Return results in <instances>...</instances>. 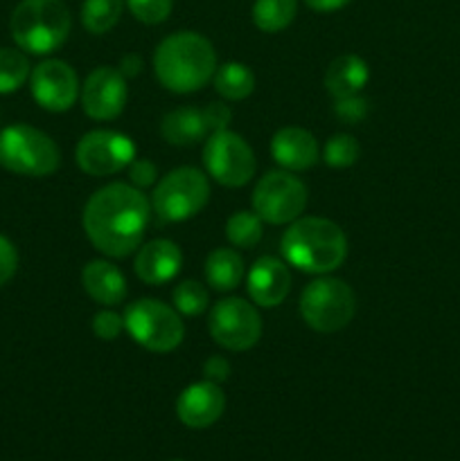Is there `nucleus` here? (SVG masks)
<instances>
[{
  "label": "nucleus",
  "instance_id": "obj_3",
  "mask_svg": "<svg viewBox=\"0 0 460 461\" xmlns=\"http://www.w3.org/2000/svg\"><path fill=\"white\" fill-rule=\"evenodd\" d=\"M284 261L309 275L334 273L347 257V237L334 221L300 216L282 237Z\"/></svg>",
  "mask_w": 460,
  "mask_h": 461
},
{
  "label": "nucleus",
  "instance_id": "obj_23",
  "mask_svg": "<svg viewBox=\"0 0 460 461\" xmlns=\"http://www.w3.org/2000/svg\"><path fill=\"white\" fill-rule=\"evenodd\" d=\"M215 90L228 102H242L255 90V75L248 66L239 61H228L224 66H216L212 77Z\"/></svg>",
  "mask_w": 460,
  "mask_h": 461
},
{
  "label": "nucleus",
  "instance_id": "obj_32",
  "mask_svg": "<svg viewBox=\"0 0 460 461\" xmlns=\"http://www.w3.org/2000/svg\"><path fill=\"white\" fill-rule=\"evenodd\" d=\"M122 329H124V315L115 313V311L104 309L93 318V333L104 342L115 340Z\"/></svg>",
  "mask_w": 460,
  "mask_h": 461
},
{
  "label": "nucleus",
  "instance_id": "obj_36",
  "mask_svg": "<svg viewBox=\"0 0 460 461\" xmlns=\"http://www.w3.org/2000/svg\"><path fill=\"white\" fill-rule=\"evenodd\" d=\"M203 376H206V381L216 383V385L228 381L230 378L228 358H224V356H210V358L203 363Z\"/></svg>",
  "mask_w": 460,
  "mask_h": 461
},
{
  "label": "nucleus",
  "instance_id": "obj_8",
  "mask_svg": "<svg viewBox=\"0 0 460 461\" xmlns=\"http://www.w3.org/2000/svg\"><path fill=\"white\" fill-rule=\"evenodd\" d=\"M356 313V297L350 284L336 277L309 282L300 295V315L318 333H336L352 322Z\"/></svg>",
  "mask_w": 460,
  "mask_h": 461
},
{
  "label": "nucleus",
  "instance_id": "obj_27",
  "mask_svg": "<svg viewBox=\"0 0 460 461\" xmlns=\"http://www.w3.org/2000/svg\"><path fill=\"white\" fill-rule=\"evenodd\" d=\"M30 75V61L21 50L0 48V95L16 93Z\"/></svg>",
  "mask_w": 460,
  "mask_h": 461
},
{
  "label": "nucleus",
  "instance_id": "obj_13",
  "mask_svg": "<svg viewBox=\"0 0 460 461\" xmlns=\"http://www.w3.org/2000/svg\"><path fill=\"white\" fill-rule=\"evenodd\" d=\"M32 97L50 113H63L75 106L81 93L79 79L70 63L61 59H45L30 75Z\"/></svg>",
  "mask_w": 460,
  "mask_h": 461
},
{
  "label": "nucleus",
  "instance_id": "obj_20",
  "mask_svg": "<svg viewBox=\"0 0 460 461\" xmlns=\"http://www.w3.org/2000/svg\"><path fill=\"white\" fill-rule=\"evenodd\" d=\"M161 135L171 147H192L201 140H207L210 126H207L203 108L180 106L162 117Z\"/></svg>",
  "mask_w": 460,
  "mask_h": 461
},
{
  "label": "nucleus",
  "instance_id": "obj_12",
  "mask_svg": "<svg viewBox=\"0 0 460 461\" xmlns=\"http://www.w3.org/2000/svg\"><path fill=\"white\" fill-rule=\"evenodd\" d=\"M135 144L129 135L111 129L90 131L79 140L75 149V160L84 174L104 178L120 174L133 162Z\"/></svg>",
  "mask_w": 460,
  "mask_h": 461
},
{
  "label": "nucleus",
  "instance_id": "obj_4",
  "mask_svg": "<svg viewBox=\"0 0 460 461\" xmlns=\"http://www.w3.org/2000/svg\"><path fill=\"white\" fill-rule=\"evenodd\" d=\"M70 9L63 0H21L9 21L12 39L23 52L45 57L70 36Z\"/></svg>",
  "mask_w": 460,
  "mask_h": 461
},
{
  "label": "nucleus",
  "instance_id": "obj_31",
  "mask_svg": "<svg viewBox=\"0 0 460 461\" xmlns=\"http://www.w3.org/2000/svg\"><path fill=\"white\" fill-rule=\"evenodd\" d=\"M334 115L345 124H359L368 115V99L361 97V93L334 99Z\"/></svg>",
  "mask_w": 460,
  "mask_h": 461
},
{
  "label": "nucleus",
  "instance_id": "obj_11",
  "mask_svg": "<svg viewBox=\"0 0 460 461\" xmlns=\"http://www.w3.org/2000/svg\"><path fill=\"white\" fill-rule=\"evenodd\" d=\"M210 336L228 351H246L262 338V318L255 304L242 297H224L216 302L207 320Z\"/></svg>",
  "mask_w": 460,
  "mask_h": 461
},
{
  "label": "nucleus",
  "instance_id": "obj_16",
  "mask_svg": "<svg viewBox=\"0 0 460 461\" xmlns=\"http://www.w3.org/2000/svg\"><path fill=\"white\" fill-rule=\"evenodd\" d=\"M246 288L253 304L275 309L287 300L289 291H291L289 264L278 257H260L248 270Z\"/></svg>",
  "mask_w": 460,
  "mask_h": 461
},
{
  "label": "nucleus",
  "instance_id": "obj_34",
  "mask_svg": "<svg viewBox=\"0 0 460 461\" xmlns=\"http://www.w3.org/2000/svg\"><path fill=\"white\" fill-rule=\"evenodd\" d=\"M18 268V250L7 237L0 234V286L9 282L16 275Z\"/></svg>",
  "mask_w": 460,
  "mask_h": 461
},
{
  "label": "nucleus",
  "instance_id": "obj_22",
  "mask_svg": "<svg viewBox=\"0 0 460 461\" xmlns=\"http://www.w3.org/2000/svg\"><path fill=\"white\" fill-rule=\"evenodd\" d=\"M246 275L242 255L233 248H216L206 259V282L212 291L228 293L242 284Z\"/></svg>",
  "mask_w": 460,
  "mask_h": 461
},
{
  "label": "nucleus",
  "instance_id": "obj_2",
  "mask_svg": "<svg viewBox=\"0 0 460 461\" xmlns=\"http://www.w3.org/2000/svg\"><path fill=\"white\" fill-rule=\"evenodd\" d=\"M215 72V48L197 32H176L153 52V75L170 93H197L210 84Z\"/></svg>",
  "mask_w": 460,
  "mask_h": 461
},
{
  "label": "nucleus",
  "instance_id": "obj_17",
  "mask_svg": "<svg viewBox=\"0 0 460 461\" xmlns=\"http://www.w3.org/2000/svg\"><path fill=\"white\" fill-rule=\"evenodd\" d=\"M183 266V252L170 239H153L138 248L133 270L140 282L147 286H162L171 282L180 273Z\"/></svg>",
  "mask_w": 460,
  "mask_h": 461
},
{
  "label": "nucleus",
  "instance_id": "obj_6",
  "mask_svg": "<svg viewBox=\"0 0 460 461\" xmlns=\"http://www.w3.org/2000/svg\"><path fill=\"white\" fill-rule=\"evenodd\" d=\"M210 201V183L201 169L179 167L162 176L152 194V212L162 223H183Z\"/></svg>",
  "mask_w": 460,
  "mask_h": 461
},
{
  "label": "nucleus",
  "instance_id": "obj_5",
  "mask_svg": "<svg viewBox=\"0 0 460 461\" xmlns=\"http://www.w3.org/2000/svg\"><path fill=\"white\" fill-rule=\"evenodd\" d=\"M0 165L12 174L43 178L59 169L61 151L43 131L27 124H12L0 131Z\"/></svg>",
  "mask_w": 460,
  "mask_h": 461
},
{
  "label": "nucleus",
  "instance_id": "obj_29",
  "mask_svg": "<svg viewBox=\"0 0 460 461\" xmlns=\"http://www.w3.org/2000/svg\"><path fill=\"white\" fill-rule=\"evenodd\" d=\"M325 165L332 169H347L359 160V142L347 133H336L323 147Z\"/></svg>",
  "mask_w": 460,
  "mask_h": 461
},
{
  "label": "nucleus",
  "instance_id": "obj_37",
  "mask_svg": "<svg viewBox=\"0 0 460 461\" xmlns=\"http://www.w3.org/2000/svg\"><path fill=\"white\" fill-rule=\"evenodd\" d=\"M352 0H305V5L314 12L320 14H329V12H338V9L347 7Z\"/></svg>",
  "mask_w": 460,
  "mask_h": 461
},
{
  "label": "nucleus",
  "instance_id": "obj_15",
  "mask_svg": "<svg viewBox=\"0 0 460 461\" xmlns=\"http://www.w3.org/2000/svg\"><path fill=\"white\" fill-rule=\"evenodd\" d=\"M225 410V394L221 385L212 381L192 383L185 387L176 399V414L180 423L194 430L210 428L212 423L219 421Z\"/></svg>",
  "mask_w": 460,
  "mask_h": 461
},
{
  "label": "nucleus",
  "instance_id": "obj_24",
  "mask_svg": "<svg viewBox=\"0 0 460 461\" xmlns=\"http://www.w3.org/2000/svg\"><path fill=\"white\" fill-rule=\"evenodd\" d=\"M298 12V0H255L253 23L266 34L287 30Z\"/></svg>",
  "mask_w": 460,
  "mask_h": 461
},
{
  "label": "nucleus",
  "instance_id": "obj_33",
  "mask_svg": "<svg viewBox=\"0 0 460 461\" xmlns=\"http://www.w3.org/2000/svg\"><path fill=\"white\" fill-rule=\"evenodd\" d=\"M126 169H129V180L133 187L147 189L152 187V185H156L158 169L152 160H147V158H133V162H131Z\"/></svg>",
  "mask_w": 460,
  "mask_h": 461
},
{
  "label": "nucleus",
  "instance_id": "obj_30",
  "mask_svg": "<svg viewBox=\"0 0 460 461\" xmlns=\"http://www.w3.org/2000/svg\"><path fill=\"white\" fill-rule=\"evenodd\" d=\"M124 5L133 14L135 21L144 25H158L170 18L174 0H124Z\"/></svg>",
  "mask_w": 460,
  "mask_h": 461
},
{
  "label": "nucleus",
  "instance_id": "obj_26",
  "mask_svg": "<svg viewBox=\"0 0 460 461\" xmlns=\"http://www.w3.org/2000/svg\"><path fill=\"white\" fill-rule=\"evenodd\" d=\"M264 234V221L255 214V212H237L225 223V237L235 248H255L262 241Z\"/></svg>",
  "mask_w": 460,
  "mask_h": 461
},
{
  "label": "nucleus",
  "instance_id": "obj_25",
  "mask_svg": "<svg viewBox=\"0 0 460 461\" xmlns=\"http://www.w3.org/2000/svg\"><path fill=\"white\" fill-rule=\"evenodd\" d=\"M122 9H124V0H84L81 25L95 36L106 34L117 25Z\"/></svg>",
  "mask_w": 460,
  "mask_h": 461
},
{
  "label": "nucleus",
  "instance_id": "obj_18",
  "mask_svg": "<svg viewBox=\"0 0 460 461\" xmlns=\"http://www.w3.org/2000/svg\"><path fill=\"white\" fill-rule=\"evenodd\" d=\"M271 156L282 169L305 171L318 162L320 149L314 135L300 126H284L271 140Z\"/></svg>",
  "mask_w": 460,
  "mask_h": 461
},
{
  "label": "nucleus",
  "instance_id": "obj_1",
  "mask_svg": "<svg viewBox=\"0 0 460 461\" xmlns=\"http://www.w3.org/2000/svg\"><path fill=\"white\" fill-rule=\"evenodd\" d=\"M149 219L152 203L143 189L126 183H111L88 198L81 223L95 250L120 259L138 250Z\"/></svg>",
  "mask_w": 460,
  "mask_h": 461
},
{
  "label": "nucleus",
  "instance_id": "obj_7",
  "mask_svg": "<svg viewBox=\"0 0 460 461\" xmlns=\"http://www.w3.org/2000/svg\"><path fill=\"white\" fill-rule=\"evenodd\" d=\"M124 329L135 345L153 354H170L185 338V324L179 311L152 297L126 306Z\"/></svg>",
  "mask_w": 460,
  "mask_h": 461
},
{
  "label": "nucleus",
  "instance_id": "obj_9",
  "mask_svg": "<svg viewBox=\"0 0 460 461\" xmlns=\"http://www.w3.org/2000/svg\"><path fill=\"white\" fill-rule=\"evenodd\" d=\"M307 207V187L291 171H269L253 189V212L264 223L284 225L300 219Z\"/></svg>",
  "mask_w": 460,
  "mask_h": 461
},
{
  "label": "nucleus",
  "instance_id": "obj_21",
  "mask_svg": "<svg viewBox=\"0 0 460 461\" xmlns=\"http://www.w3.org/2000/svg\"><path fill=\"white\" fill-rule=\"evenodd\" d=\"M370 79L368 63L356 54H343L329 63L325 72V88L334 99L359 95Z\"/></svg>",
  "mask_w": 460,
  "mask_h": 461
},
{
  "label": "nucleus",
  "instance_id": "obj_10",
  "mask_svg": "<svg viewBox=\"0 0 460 461\" xmlns=\"http://www.w3.org/2000/svg\"><path fill=\"white\" fill-rule=\"evenodd\" d=\"M203 165L207 176L224 187H244L255 176L257 162L251 144L239 133L225 129L207 135Z\"/></svg>",
  "mask_w": 460,
  "mask_h": 461
},
{
  "label": "nucleus",
  "instance_id": "obj_14",
  "mask_svg": "<svg viewBox=\"0 0 460 461\" xmlns=\"http://www.w3.org/2000/svg\"><path fill=\"white\" fill-rule=\"evenodd\" d=\"M81 108L95 122H108L122 115L129 97L126 77L120 68L99 66L86 77L81 86Z\"/></svg>",
  "mask_w": 460,
  "mask_h": 461
},
{
  "label": "nucleus",
  "instance_id": "obj_35",
  "mask_svg": "<svg viewBox=\"0 0 460 461\" xmlns=\"http://www.w3.org/2000/svg\"><path fill=\"white\" fill-rule=\"evenodd\" d=\"M206 113L207 126H210V135L216 133V131H225L228 129L230 120H233V111H230L228 104L224 102H212L203 108Z\"/></svg>",
  "mask_w": 460,
  "mask_h": 461
},
{
  "label": "nucleus",
  "instance_id": "obj_19",
  "mask_svg": "<svg viewBox=\"0 0 460 461\" xmlns=\"http://www.w3.org/2000/svg\"><path fill=\"white\" fill-rule=\"evenodd\" d=\"M81 286L88 293L90 300L102 306L122 304L126 293H129L122 270L115 264L104 259H95L84 266V270H81Z\"/></svg>",
  "mask_w": 460,
  "mask_h": 461
},
{
  "label": "nucleus",
  "instance_id": "obj_38",
  "mask_svg": "<svg viewBox=\"0 0 460 461\" xmlns=\"http://www.w3.org/2000/svg\"><path fill=\"white\" fill-rule=\"evenodd\" d=\"M120 72L126 77V79H131V77L140 75L143 72V59H140V54H124L120 61Z\"/></svg>",
  "mask_w": 460,
  "mask_h": 461
},
{
  "label": "nucleus",
  "instance_id": "obj_28",
  "mask_svg": "<svg viewBox=\"0 0 460 461\" xmlns=\"http://www.w3.org/2000/svg\"><path fill=\"white\" fill-rule=\"evenodd\" d=\"M171 300H174V309L180 315L194 318V315H201L207 309V304H210V293H207V288L201 282L185 279V282H180L174 288Z\"/></svg>",
  "mask_w": 460,
  "mask_h": 461
}]
</instances>
